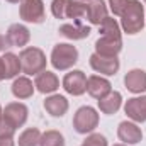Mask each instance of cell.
Here are the masks:
<instances>
[{
    "mask_svg": "<svg viewBox=\"0 0 146 146\" xmlns=\"http://www.w3.org/2000/svg\"><path fill=\"white\" fill-rule=\"evenodd\" d=\"M63 88L70 94V95H83L87 92V76L82 70H73L66 73L63 78Z\"/></svg>",
    "mask_w": 146,
    "mask_h": 146,
    "instance_id": "ba28073f",
    "label": "cell"
},
{
    "mask_svg": "<svg viewBox=\"0 0 146 146\" xmlns=\"http://www.w3.org/2000/svg\"><path fill=\"white\" fill-rule=\"evenodd\" d=\"M5 42H7V41H5V37L0 34V51H3V49H5Z\"/></svg>",
    "mask_w": 146,
    "mask_h": 146,
    "instance_id": "4dcf8cb0",
    "label": "cell"
},
{
    "mask_svg": "<svg viewBox=\"0 0 146 146\" xmlns=\"http://www.w3.org/2000/svg\"><path fill=\"white\" fill-rule=\"evenodd\" d=\"M109 5H110V10L114 15H122L129 5V0H109Z\"/></svg>",
    "mask_w": 146,
    "mask_h": 146,
    "instance_id": "4316f807",
    "label": "cell"
},
{
    "mask_svg": "<svg viewBox=\"0 0 146 146\" xmlns=\"http://www.w3.org/2000/svg\"><path fill=\"white\" fill-rule=\"evenodd\" d=\"M14 134H15V129L3 119V115H2V119H0V139H5V138H14Z\"/></svg>",
    "mask_w": 146,
    "mask_h": 146,
    "instance_id": "83f0119b",
    "label": "cell"
},
{
    "mask_svg": "<svg viewBox=\"0 0 146 146\" xmlns=\"http://www.w3.org/2000/svg\"><path fill=\"white\" fill-rule=\"evenodd\" d=\"M2 80H7L5 78V66H3V60L0 58V82Z\"/></svg>",
    "mask_w": 146,
    "mask_h": 146,
    "instance_id": "f1b7e54d",
    "label": "cell"
},
{
    "mask_svg": "<svg viewBox=\"0 0 146 146\" xmlns=\"http://www.w3.org/2000/svg\"><path fill=\"white\" fill-rule=\"evenodd\" d=\"M2 115H3V110H2V107H0V119H2Z\"/></svg>",
    "mask_w": 146,
    "mask_h": 146,
    "instance_id": "d6a6232c",
    "label": "cell"
},
{
    "mask_svg": "<svg viewBox=\"0 0 146 146\" xmlns=\"http://www.w3.org/2000/svg\"><path fill=\"white\" fill-rule=\"evenodd\" d=\"M122 49V39L121 36H112V34H100V37L95 41V53L100 56H117L119 51Z\"/></svg>",
    "mask_w": 146,
    "mask_h": 146,
    "instance_id": "52a82bcc",
    "label": "cell"
},
{
    "mask_svg": "<svg viewBox=\"0 0 146 146\" xmlns=\"http://www.w3.org/2000/svg\"><path fill=\"white\" fill-rule=\"evenodd\" d=\"M80 2H87V0H80ZM88 2H90V0H88Z\"/></svg>",
    "mask_w": 146,
    "mask_h": 146,
    "instance_id": "e575fe53",
    "label": "cell"
},
{
    "mask_svg": "<svg viewBox=\"0 0 146 146\" xmlns=\"http://www.w3.org/2000/svg\"><path fill=\"white\" fill-rule=\"evenodd\" d=\"M3 60V66H5V78H17V75L21 73L22 66H21V60L19 56H15L14 53H5L2 56Z\"/></svg>",
    "mask_w": 146,
    "mask_h": 146,
    "instance_id": "7402d4cb",
    "label": "cell"
},
{
    "mask_svg": "<svg viewBox=\"0 0 146 146\" xmlns=\"http://www.w3.org/2000/svg\"><path fill=\"white\" fill-rule=\"evenodd\" d=\"M87 21L90 24H95V26H100L104 22L107 15V7L104 3V0H90L87 3V14H85Z\"/></svg>",
    "mask_w": 146,
    "mask_h": 146,
    "instance_id": "e0dca14e",
    "label": "cell"
},
{
    "mask_svg": "<svg viewBox=\"0 0 146 146\" xmlns=\"http://www.w3.org/2000/svg\"><path fill=\"white\" fill-rule=\"evenodd\" d=\"M12 94L17 99H29L34 94V85L27 76H17L12 83Z\"/></svg>",
    "mask_w": 146,
    "mask_h": 146,
    "instance_id": "44dd1931",
    "label": "cell"
},
{
    "mask_svg": "<svg viewBox=\"0 0 146 146\" xmlns=\"http://www.w3.org/2000/svg\"><path fill=\"white\" fill-rule=\"evenodd\" d=\"M5 41H7V44H10V46L22 48V46H26V44L31 41V33H29V29H27L26 26H22V24H12V26L7 29Z\"/></svg>",
    "mask_w": 146,
    "mask_h": 146,
    "instance_id": "4fadbf2b",
    "label": "cell"
},
{
    "mask_svg": "<svg viewBox=\"0 0 146 146\" xmlns=\"http://www.w3.org/2000/svg\"><path fill=\"white\" fill-rule=\"evenodd\" d=\"M90 66L95 70L97 73H102V75H115L117 70H119V66H121V63H119V60H117V56H100V54H97V53H94L92 56H90Z\"/></svg>",
    "mask_w": 146,
    "mask_h": 146,
    "instance_id": "30bf717a",
    "label": "cell"
},
{
    "mask_svg": "<svg viewBox=\"0 0 146 146\" xmlns=\"http://www.w3.org/2000/svg\"><path fill=\"white\" fill-rule=\"evenodd\" d=\"M58 33H60L61 36L68 37V39L76 41V39H85V37H88L92 31H90L88 26L82 24V21H73V24H63Z\"/></svg>",
    "mask_w": 146,
    "mask_h": 146,
    "instance_id": "ac0fdd59",
    "label": "cell"
},
{
    "mask_svg": "<svg viewBox=\"0 0 146 146\" xmlns=\"http://www.w3.org/2000/svg\"><path fill=\"white\" fill-rule=\"evenodd\" d=\"M44 109L53 117H63L68 110V100L63 95H49L44 100Z\"/></svg>",
    "mask_w": 146,
    "mask_h": 146,
    "instance_id": "d6986e66",
    "label": "cell"
},
{
    "mask_svg": "<svg viewBox=\"0 0 146 146\" xmlns=\"http://www.w3.org/2000/svg\"><path fill=\"white\" fill-rule=\"evenodd\" d=\"M121 104H122V95L119 92L110 90L106 97H102L99 100V109H100V112H104L107 115H112L121 109Z\"/></svg>",
    "mask_w": 146,
    "mask_h": 146,
    "instance_id": "ffe728a7",
    "label": "cell"
},
{
    "mask_svg": "<svg viewBox=\"0 0 146 146\" xmlns=\"http://www.w3.org/2000/svg\"><path fill=\"white\" fill-rule=\"evenodd\" d=\"M41 139V131L37 127H27L19 136V146H37Z\"/></svg>",
    "mask_w": 146,
    "mask_h": 146,
    "instance_id": "cb8c5ba5",
    "label": "cell"
},
{
    "mask_svg": "<svg viewBox=\"0 0 146 146\" xmlns=\"http://www.w3.org/2000/svg\"><path fill=\"white\" fill-rule=\"evenodd\" d=\"M99 126V114L90 106H83L73 115V127L80 134H88Z\"/></svg>",
    "mask_w": 146,
    "mask_h": 146,
    "instance_id": "5b68a950",
    "label": "cell"
},
{
    "mask_svg": "<svg viewBox=\"0 0 146 146\" xmlns=\"http://www.w3.org/2000/svg\"><path fill=\"white\" fill-rule=\"evenodd\" d=\"M51 12L56 19L82 21L87 14V3L80 0H53Z\"/></svg>",
    "mask_w": 146,
    "mask_h": 146,
    "instance_id": "7a4b0ae2",
    "label": "cell"
},
{
    "mask_svg": "<svg viewBox=\"0 0 146 146\" xmlns=\"http://www.w3.org/2000/svg\"><path fill=\"white\" fill-rule=\"evenodd\" d=\"M100 34H112V36H121V27L115 22V19L106 17L104 22L100 24Z\"/></svg>",
    "mask_w": 146,
    "mask_h": 146,
    "instance_id": "d4e9b609",
    "label": "cell"
},
{
    "mask_svg": "<svg viewBox=\"0 0 146 146\" xmlns=\"http://www.w3.org/2000/svg\"><path fill=\"white\" fill-rule=\"evenodd\" d=\"M145 2H146V0H145Z\"/></svg>",
    "mask_w": 146,
    "mask_h": 146,
    "instance_id": "d590c367",
    "label": "cell"
},
{
    "mask_svg": "<svg viewBox=\"0 0 146 146\" xmlns=\"http://www.w3.org/2000/svg\"><path fill=\"white\" fill-rule=\"evenodd\" d=\"M117 136L124 145H138L143 139L141 127H138L136 122L131 121H122L117 127Z\"/></svg>",
    "mask_w": 146,
    "mask_h": 146,
    "instance_id": "8fae6325",
    "label": "cell"
},
{
    "mask_svg": "<svg viewBox=\"0 0 146 146\" xmlns=\"http://www.w3.org/2000/svg\"><path fill=\"white\" fill-rule=\"evenodd\" d=\"M124 85L133 94L146 92V72L143 70H131L124 76Z\"/></svg>",
    "mask_w": 146,
    "mask_h": 146,
    "instance_id": "2e32d148",
    "label": "cell"
},
{
    "mask_svg": "<svg viewBox=\"0 0 146 146\" xmlns=\"http://www.w3.org/2000/svg\"><path fill=\"white\" fill-rule=\"evenodd\" d=\"M34 87L37 88V92L41 94H53L60 88V80L58 76L53 72H41L39 75H36V82H34Z\"/></svg>",
    "mask_w": 146,
    "mask_h": 146,
    "instance_id": "9a60e30c",
    "label": "cell"
},
{
    "mask_svg": "<svg viewBox=\"0 0 146 146\" xmlns=\"http://www.w3.org/2000/svg\"><path fill=\"white\" fill-rule=\"evenodd\" d=\"M21 19L26 22L41 24L46 19L42 0H22L21 2Z\"/></svg>",
    "mask_w": 146,
    "mask_h": 146,
    "instance_id": "8992f818",
    "label": "cell"
},
{
    "mask_svg": "<svg viewBox=\"0 0 146 146\" xmlns=\"http://www.w3.org/2000/svg\"><path fill=\"white\" fill-rule=\"evenodd\" d=\"M19 60H21V66H22V72L26 75H39L41 72L46 70V54L42 53V49L39 48H26L21 51L19 54Z\"/></svg>",
    "mask_w": 146,
    "mask_h": 146,
    "instance_id": "3957f363",
    "label": "cell"
},
{
    "mask_svg": "<svg viewBox=\"0 0 146 146\" xmlns=\"http://www.w3.org/2000/svg\"><path fill=\"white\" fill-rule=\"evenodd\" d=\"M7 2H10V3H19L21 0H7Z\"/></svg>",
    "mask_w": 146,
    "mask_h": 146,
    "instance_id": "1f68e13d",
    "label": "cell"
},
{
    "mask_svg": "<svg viewBox=\"0 0 146 146\" xmlns=\"http://www.w3.org/2000/svg\"><path fill=\"white\" fill-rule=\"evenodd\" d=\"M114 146H127V145H114Z\"/></svg>",
    "mask_w": 146,
    "mask_h": 146,
    "instance_id": "836d02e7",
    "label": "cell"
},
{
    "mask_svg": "<svg viewBox=\"0 0 146 146\" xmlns=\"http://www.w3.org/2000/svg\"><path fill=\"white\" fill-rule=\"evenodd\" d=\"M37 146H65V138L60 131L49 129V131L41 134V139H39Z\"/></svg>",
    "mask_w": 146,
    "mask_h": 146,
    "instance_id": "603a6c76",
    "label": "cell"
},
{
    "mask_svg": "<svg viewBox=\"0 0 146 146\" xmlns=\"http://www.w3.org/2000/svg\"><path fill=\"white\" fill-rule=\"evenodd\" d=\"M78 61V51L76 48L72 44H66V42H60L53 48V53H51V65L63 72V70H68L72 68L73 65Z\"/></svg>",
    "mask_w": 146,
    "mask_h": 146,
    "instance_id": "277c9868",
    "label": "cell"
},
{
    "mask_svg": "<svg viewBox=\"0 0 146 146\" xmlns=\"http://www.w3.org/2000/svg\"><path fill=\"white\" fill-rule=\"evenodd\" d=\"M121 27L127 34H138L145 27V9L139 0H129L126 12L121 15Z\"/></svg>",
    "mask_w": 146,
    "mask_h": 146,
    "instance_id": "6da1fadb",
    "label": "cell"
},
{
    "mask_svg": "<svg viewBox=\"0 0 146 146\" xmlns=\"http://www.w3.org/2000/svg\"><path fill=\"white\" fill-rule=\"evenodd\" d=\"M27 114H29V110H27V107H26L24 104H21V102H12V104H9V106L5 107V110H3V119H5L14 129H17V127H22V126L26 124Z\"/></svg>",
    "mask_w": 146,
    "mask_h": 146,
    "instance_id": "9c48e42d",
    "label": "cell"
},
{
    "mask_svg": "<svg viewBox=\"0 0 146 146\" xmlns=\"http://www.w3.org/2000/svg\"><path fill=\"white\" fill-rule=\"evenodd\" d=\"M0 146H14L12 138H5V139H0Z\"/></svg>",
    "mask_w": 146,
    "mask_h": 146,
    "instance_id": "f546056e",
    "label": "cell"
},
{
    "mask_svg": "<svg viewBox=\"0 0 146 146\" xmlns=\"http://www.w3.org/2000/svg\"><path fill=\"white\" fill-rule=\"evenodd\" d=\"M126 115L133 122H145L146 121V95L143 97H133L124 106Z\"/></svg>",
    "mask_w": 146,
    "mask_h": 146,
    "instance_id": "7c38bea8",
    "label": "cell"
},
{
    "mask_svg": "<svg viewBox=\"0 0 146 146\" xmlns=\"http://www.w3.org/2000/svg\"><path fill=\"white\" fill-rule=\"evenodd\" d=\"M82 146H107V139H106V136H102L99 133H94V134L85 138Z\"/></svg>",
    "mask_w": 146,
    "mask_h": 146,
    "instance_id": "484cf974",
    "label": "cell"
},
{
    "mask_svg": "<svg viewBox=\"0 0 146 146\" xmlns=\"http://www.w3.org/2000/svg\"><path fill=\"white\" fill-rule=\"evenodd\" d=\"M110 90H112V85H110V82L107 78L99 76V75H92V76L87 78V92L94 99L100 100L102 97H106L109 94Z\"/></svg>",
    "mask_w": 146,
    "mask_h": 146,
    "instance_id": "5bb4252c",
    "label": "cell"
}]
</instances>
